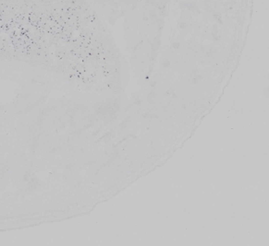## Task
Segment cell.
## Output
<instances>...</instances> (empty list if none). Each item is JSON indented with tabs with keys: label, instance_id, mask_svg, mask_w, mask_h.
<instances>
[{
	"label": "cell",
	"instance_id": "6da1fadb",
	"mask_svg": "<svg viewBox=\"0 0 269 246\" xmlns=\"http://www.w3.org/2000/svg\"><path fill=\"white\" fill-rule=\"evenodd\" d=\"M215 19L217 20V22H219V23H222V19H220V16H219V15H215Z\"/></svg>",
	"mask_w": 269,
	"mask_h": 246
}]
</instances>
